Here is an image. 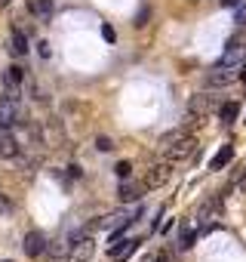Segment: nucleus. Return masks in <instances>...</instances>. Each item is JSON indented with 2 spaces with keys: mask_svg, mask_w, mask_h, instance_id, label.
<instances>
[{
  "mask_svg": "<svg viewBox=\"0 0 246 262\" xmlns=\"http://www.w3.org/2000/svg\"><path fill=\"white\" fill-rule=\"evenodd\" d=\"M114 173H117V179H130V176H133V164H130V161H120V164L114 167Z\"/></svg>",
  "mask_w": 246,
  "mask_h": 262,
  "instance_id": "19",
  "label": "nucleus"
},
{
  "mask_svg": "<svg viewBox=\"0 0 246 262\" xmlns=\"http://www.w3.org/2000/svg\"><path fill=\"white\" fill-rule=\"evenodd\" d=\"M142 188H145V185H139V182H130V179H120L117 198H120L123 204H133V201H139V198H142Z\"/></svg>",
  "mask_w": 246,
  "mask_h": 262,
  "instance_id": "10",
  "label": "nucleus"
},
{
  "mask_svg": "<svg viewBox=\"0 0 246 262\" xmlns=\"http://www.w3.org/2000/svg\"><path fill=\"white\" fill-rule=\"evenodd\" d=\"M37 50H40V59H50V43H46V40H40Z\"/></svg>",
  "mask_w": 246,
  "mask_h": 262,
  "instance_id": "25",
  "label": "nucleus"
},
{
  "mask_svg": "<svg viewBox=\"0 0 246 262\" xmlns=\"http://www.w3.org/2000/svg\"><path fill=\"white\" fill-rule=\"evenodd\" d=\"M148 16H151V10H145V7H142V10H139V16H136V28H142Z\"/></svg>",
  "mask_w": 246,
  "mask_h": 262,
  "instance_id": "24",
  "label": "nucleus"
},
{
  "mask_svg": "<svg viewBox=\"0 0 246 262\" xmlns=\"http://www.w3.org/2000/svg\"><path fill=\"white\" fill-rule=\"evenodd\" d=\"M46 244H50V241H46V234L34 228V231H28V234H25L22 250H25V256H28V259H37V256H43V253H46Z\"/></svg>",
  "mask_w": 246,
  "mask_h": 262,
  "instance_id": "4",
  "label": "nucleus"
},
{
  "mask_svg": "<svg viewBox=\"0 0 246 262\" xmlns=\"http://www.w3.org/2000/svg\"><path fill=\"white\" fill-rule=\"evenodd\" d=\"M240 80L246 83V62H243V71H240Z\"/></svg>",
  "mask_w": 246,
  "mask_h": 262,
  "instance_id": "29",
  "label": "nucleus"
},
{
  "mask_svg": "<svg viewBox=\"0 0 246 262\" xmlns=\"http://www.w3.org/2000/svg\"><path fill=\"white\" fill-rule=\"evenodd\" d=\"M4 80H7V86H19V83L25 80V68H22V65H10L7 74H4Z\"/></svg>",
  "mask_w": 246,
  "mask_h": 262,
  "instance_id": "16",
  "label": "nucleus"
},
{
  "mask_svg": "<svg viewBox=\"0 0 246 262\" xmlns=\"http://www.w3.org/2000/svg\"><path fill=\"white\" fill-rule=\"evenodd\" d=\"M68 176H74V179H80V176H83V170H80L77 164H71V167H68Z\"/></svg>",
  "mask_w": 246,
  "mask_h": 262,
  "instance_id": "26",
  "label": "nucleus"
},
{
  "mask_svg": "<svg viewBox=\"0 0 246 262\" xmlns=\"http://www.w3.org/2000/svg\"><path fill=\"white\" fill-rule=\"evenodd\" d=\"M19 155V142L13 136V126H0V158H16Z\"/></svg>",
  "mask_w": 246,
  "mask_h": 262,
  "instance_id": "8",
  "label": "nucleus"
},
{
  "mask_svg": "<svg viewBox=\"0 0 246 262\" xmlns=\"http://www.w3.org/2000/svg\"><path fill=\"white\" fill-rule=\"evenodd\" d=\"M243 62H246V47L240 43V37H231L228 47H225V53H222V59L215 62V68H222V71H234V68H240Z\"/></svg>",
  "mask_w": 246,
  "mask_h": 262,
  "instance_id": "2",
  "label": "nucleus"
},
{
  "mask_svg": "<svg viewBox=\"0 0 246 262\" xmlns=\"http://www.w3.org/2000/svg\"><path fill=\"white\" fill-rule=\"evenodd\" d=\"M197 237H200V228H197V225H194V228H182L176 247H179V250H191V247L197 244Z\"/></svg>",
  "mask_w": 246,
  "mask_h": 262,
  "instance_id": "14",
  "label": "nucleus"
},
{
  "mask_svg": "<svg viewBox=\"0 0 246 262\" xmlns=\"http://www.w3.org/2000/svg\"><path fill=\"white\" fill-rule=\"evenodd\" d=\"M25 7H28V13H31L34 19L50 22L53 13H56V0H25Z\"/></svg>",
  "mask_w": 246,
  "mask_h": 262,
  "instance_id": "6",
  "label": "nucleus"
},
{
  "mask_svg": "<svg viewBox=\"0 0 246 262\" xmlns=\"http://www.w3.org/2000/svg\"><path fill=\"white\" fill-rule=\"evenodd\" d=\"M19 117V86H7V93L0 96V126H16Z\"/></svg>",
  "mask_w": 246,
  "mask_h": 262,
  "instance_id": "1",
  "label": "nucleus"
},
{
  "mask_svg": "<svg viewBox=\"0 0 246 262\" xmlns=\"http://www.w3.org/2000/svg\"><path fill=\"white\" fill-rule=\"evenodd\" d=\"M31 47H28V34L22 31V28H13L10 31V53L13 56H25Z\"/></svg>",
  "mask_w": 246,
  "mask_h": 262,
  "instance_id": "12",
  "label": "nucleus"
},
{
  "mask_svg": "<svg viewBox=\"0 0 246 262\" xmlns=\"http://www.w3.org/2000/svg\"><path fill=\"white\" fill-rule=\"evenodd\" d=\"M163 151H166V155H169L173 161H179V158H188V155L194 151V139H191V136L185 133V136H182L179 142H173V145H169V148H163Z\"/></svg>",
  "mask_w": 246,
  "mask_h": 262,
  "instance_id": "11",
  "label": "nucleus"
},
{
  "mask_svg": "<svg viewBox=\"0 0 246 262\" xmlns=\"http://www.w3.org/2000/svg\"><path fill=\"white\" fill-rule=\"evenodd\" d=\"M92 250H95V241H92V234H86L68 247V256H71V262H86V259H92Z\"/></svg>",
  "mask_w": 246,
  "mask_h": 262,
  "instance_id": "5",
  "label": "nucleus"
},
{
  "mask_svg": "<svg viewBox=\"0 0 246 262\" xmlns=\"http://www.w3.org/2000/svg\"><path fill=\"white\" fill-rule=\"evenodd\" d=\"M185 133H188L185 126H179V129H169V133H163V136H160V148H169V145H173V142H179Z\"/></svg>",
  "mask_w": 246,
  "mask_h": 262,
  "instance_id": "17",
  "label": "nucleus"
},
{
  "mask_svg": "<svg viewBox=\"0 0 246 262\" xmlns=\"http://www.w3.org/2000/svg\"><path fill=\"white\" fill-rule=\"evenodd\" d=\"M234 77H231V71H222V68H212L209 74H206V83L209 86H228Z\"/></svg>",
  "mask_w": 246,
  "mask_h": 262,
  "instance_id": "15",
  "label": "nucleus"
},
{
  "mask_svg": "<svg viewBox=\"0 0 246 262\" xmlns=\"http://www.w3.org/2000/svg\"><path fill=\"white\" fill-rule=\"evenodd\" d=\"M237 188H240V191H243V194H246V170H243V176H240V179H237Z\"/></svg>",
  "mask_w": 246,
  "mask_h": 262,
  "instance_id": "28",
  "label": "nucleus"
},
{
  "mask_svg": "<svg viewBox=\"0 0 246 262\" xmlns=\"http://www.w3.org/2000/svg\"><path fill=\"white\" fill-rule=\"evenodd\" d=\"M169 176H173V167H169V164H157V167L148 170V176H145L142 185H145V188H157V185H163Z\"/></svg>",
  "mask_w": 246,
  "mask_h": 262,
  "instance_id": "9",
  "label": "nucleus"
},
{
  "mask_svg": "<svg viewBox=\"0 0 246 262\" xmlns=\"http://www.w3.org/2000/svg\"><path fill=\"white\" fill-rule=\"evenodd\" d=\"M215 105H218V96H215V93H197V96H191V102H188V114L200 120V117H206Z\"/></svg>",
  "mask_w": 246,
  "mask_h": 262,
  "instance_id": "3",
  "label": "nucleus"
},
{
  "mask_svg": "<svg viewBox=\"0 0 246 262\" xmlns=\"http://www.w3.org/2000/svg\"><path fill=\"white\" fill-rule=\"evenodd\" d=\"M234 161V145H222L215 155H212V161H209V170H222V167H228Z\"/></svg>",
  "mask_w": 246,
  "mask_h": 262,
  "instance_id": "13",
  "label": "nucleus"
},
{
  "mask_svg": "<svg viewBox=\"0 0 246 262\" xmlns=\"http://www.w3.org/2000/svg\"><path fill=\"white\" fill-rule=\"evenodd\" d=\"M102 37H105V40H108V43H114V40H117V34H114V28H111V25H108V22H105V25H102Z\"/></svg>",
  "mask_w": 246,
  "mask_h": 262,
  "instance_id": "23",
  "label": "nucleus"
},
{
  "mask_svg": "<svg viewBox=\"0 0 246 262\" xmlns=\"http://www.w3.org/2000/svg\"><path fill=\"white\" fill-rule=\"evenodd\" d=\"M234 22L237 25H246V0H240V4L234 7Z\"/></svg>",
  "mask_w": 246,
  "mask_h": 262,
  "instance_id": "20",
  "label": "nucleus"
},
{
  "mask_svg": "<svg viewBox=\"0 0 246 262\" xmlns=\"http://www.w3.org/2000/svg\"><path fill=\"white\" fill-rule=\"evenodd\" d=\"M13 210H16L13 201H10L7 194H0V216H13Z\"/></svg>",
  "mask_w": 246,
  "mask_h": 262,
  "instance_id": "21",
  "label": "nucleus"
},
{
  "mask_svg": "<svg viewBox=\"0 0 246 262\" xmlns=\"http://www.w3.org/2000/svg\"><path fill=\"white\" fill-rule=\"evenodd\" d=\"M95 148H99V151H114V139H111V136H99V139H95Z\"/></svg>",
  "mask_w": 246,
  "mask_h": 262,
  "instance_id": "22",
  "label": "nucleus"
},
{
  "mask_svg": "<svg viewBox=\"0 0 246 262\" xmlns=\"http://www.w3.org/2000/svg\"><path fill=\"white\" fill-rule=\"evenodd\" d=\"M240 4V0H218V7H225V10H234Z\"/></svg>",
  "mask_w": 246,
  "mask_h": 262,
  "instance_id": "27",
  "label": "nucleus"
},
{
  "mask_svg": "<svg viewBox=\"0 0 246 262\" xmlns=\"http://www.w3.org/2000/svg\"><path fill=\"white\" fill-rule=\"evenodd\" d=\"M0 4H10V0H0Z\"/></svg>",
  "mask_w": 246,
  "mask_h": 262,
  "instance_id": "30",
  "label": "nucleus"
},
{
  "mask_svg": "<svg viewBox=\"0 0 246 262\" xmlns=\"http://www.w3.org/2000/svg\"><path fill=\"white\" fill-rule=\"evenodd\" d=\"M46 253H50V256H53V259H62V256H65V253H68V241H56V244H53V247H50V244H46Z\"/></svg>",
  "mask_w": 246,
  "mask_h": 262,
  "instance_id": "18",
  "label": "nucleus"
},
{
  "mask_svg": "<svg viewBox=\"0 0 246 262\" xmlns=\"http://www.w3.org/2000/svg\"><path fill=\"white\" fill-rule=\"evenodd\" d=\"M215 117H218V123H222V126H231V123L240 117V105H237L234 99H225V102H218V105H215Z\"/></svg>",
  "mask_w": 246,
  "mask_h": 262,
  "instance_id": "7",
  "label": "nucleus"
}]
</instances>
